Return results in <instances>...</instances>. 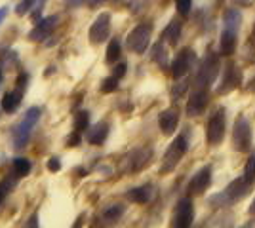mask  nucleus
<instances>
[{
	"instance_id": "37",
	"label": "nucleus",
	"mask_w": 255,
	"mask_h": 228,
	"mask_svg": "<svg viewBox=\"0 0 255 228\" xmlns=\"http://www.w3.org/2000/svg\"><path fill=\"white\" fill-rule=\"evenodd\" d=\"M67 2V6H71V8H78V6H82L86 0H65Z\"/></svg>"
},
{
	"instance_id": "21",
	"label": "nucleus",
	"mask_w": 255,
	"mask_h": 228,
	"mask_svg": "<svg viewBox=\"0 0 255 228\" xmlns=\"http://www.w3.org/2000/svg\"><path fill=\"white\" fill-rule=\"evenodd\" d=\"M128 198L135 204H147L150 198H152V186L145 185V186H137V188H131L128 192Z\"/></svg>"
},
{
	"instance_id": "11",
	"label": "nucleus",
	"mask_w": 255,
	"mask_h": 228,
	"mask_svg": "<svg viewBox=\"0 0 255 228\" xmlns=\"http://www.w3.org/2000/svg\"><path fill=\"white\" fill-rule=\"evenodd\" d=\"M152 160V149H137L133 151L128 158H124V171H141L143 167H147Z\"/></svg>"
},
{
	"instance_id": "34",
	"label": "nucleus",
	"mask_w": 255,
	"mask_h": 228,
	"mask_svg": "<svg viewBox=\"0 0 255 228\" xmlns=\"http://www.w3.org/2000/svg\"><path fill=\"white\" fill-rule=\"evenodd\" d=\"M126 63H118L117 67H115V71H113V76H117L118 80L120 78H124V75H126Z\"/></svg>"
},
{
	"instance_id": "19",
	"label": "nucleus",
	"mask_w": 255,
	"mask_h": 228,
	"mask_svg": "<svg viewBox=\"0 0 255 228\" xmlns=\"http://www.w3.org/2000/svg\"><path fill=\"white\" fill-rule=\"evenodd\" d=\"M21 97H23V89H13V91H6V95L2 99V109L6 110V112H15L17 107H19V103H21Z\"/></svg>"
},
{
	"instance_id": "6",
	"label": "nucleus",
	"mask_w": 255,
	"mask_h": 228,
	"mask_svg": "<svg viewBox=\"0 0 255 228\" xmlns=\"http://www.w3.org/2000/svg\"><path fill=\"white\" fill-rule=\"evenodd\" d=\"M150 36H152V25L150 23H141L128 34L126 46L133 54H145L150 44Z\"/></svg>"
},
{
	"instance_id": "14",
	"label": "nucleus",
	"mask_w": 255,
	"mask_h": 228,
	"mask_svg": "<svg viewBox=\"0 0 255 228\" xmlns=\"http://www.w3.org/2000/svg\"><path fill=\"white\" fill-rule=\"evenodd\" d=\"M208 103H210V91L206 87H196V91L187 101V114L189 116H200L208 107Z\"/></svg>"
},
{
	"instance_id": "4",
	"label": "nucleus",
	"mask_w": 255,
	"mask_h": 228,
	"mask_svg": "<svg viewBox=\"0 0 255 228\" xmlns=\"http://www.w3.org/2000/svg\"><path fill=\"white\" fill-rule=\"evenodd\" d=\"M38 120H40V109L31 107V109L27 110L25 118L21 120V124H17L15 130H13V147H15V149H23V147L29 143L32 128L36 126Z\"/></svg>"
},
{
	"instance_id": "23",
	"label": "nucleus",
	"mask_w": 255,
	"mask_h": 228,
	"mask_svg": "<svg viewBox=\"0 0 255 228\" xmlns=\"http://www.w3.org/2000/svg\"><path fill=\"white\" fill-rule=\"evenodd\" d=\"M122 213H124V206L113 204V206L105 207V211H103V221H107V223H115V221H118V219L122 217Z\"/></svg>"
},
{
	"instance_id": "3",
	"label": "nucleus",
	"mask_w": 255,
	"mask_h": 228,
	"mask_svg": "<svg viewBox=\"0 0 255 228\" xmlns=\"http://www.w3.org/2000/svg\"><path fill=\"white\" fill-rule=\"evenodd\" d=\"M219 57L215 52H208L206 57L202 59V63H200V69H198V73H196V87H206V89H210L213 82H215V78L219 75Z\"/></svg>"
},
{
	"instance_id": "31",
	"label": "nucleus",
	"mask_w": 255,
	"mask_h": 228,
	"mask_svg": "<svg viewBox=\"0 0 255 228\" xmlns=\"http://www.w3.org/2000/svg\"><path fill=\"white\" fill-rule=\"evenodd\" d=\"M187 87H189V82H187V80H183V82H179V84H175L173 89H171V99H173V101H177V99L187 91Z\"/></svg>"
},
{
	"instance_id": "41",
	"label": "nucleus",
	"mask_w": 255,
	"mask_h": 228,
	"mask_svg": "<svg viewBox=\"0 0 255 228\" xmlns=\"http://www.w3.org/2000/svg\"><path fill=\"white\" fill-rule=\"evenodd\" d=\"M250 213H252V215H255V200H254V204H252V207H250Z\"/></svg>"
},
{
	"instance_id": "2",
	"label": "nucleus",
	"mask_w": 255,
	"mask_h": 228,
	"mask_svg": "<svg viewBox=\"0 0 255 228\" xmlns=\"http://www.w3.org/2000/svg\"><path fill=\"white\" fill-rule=\"evenodd\" d=\"M189 151V141H187V137L185 135H177L173 143H171L170 147H168V151L164 154V160H162V167H160V173H171L179 162L183 160V156L187 154Z\"/></svg>"
},
{
	"instance_id": "30",
	"label": "nucleus",
	"mask_w": 255,
	"mask_h": 228,
	"mask_svg": "<svg viewBox=\"0 0 255 228\" xmlns=\"http://www.w3.org/2000/svg\"><path fill=\"white\" fill-rule=\"evenodd\" d=\"M175 6H177V11H179V15L187 17V15L191 13L192 0H175Z\"/></svg>"
},
{
	"instance_id": "5",
	"label": "nucleus",
	"mask_w": 255,
	"mask_h": 228,
	"mask_svg": "<svg viewBox=\"0 0 255 228\" xmlns=\"http://www.w3.org/2000/svg\"><path fill=\"white\" fill-rule=\"evenodd\" d=\"M233 147L238 152H250L252 149V126L244 114L234 120L233 128Z\"/></svg>"
},
{
	"instance_id": "22",
	"label": "nucleus",
	"mask_w": 255,
	"mask_h": 228,
	"mask_svg": "<svg viewBox=\"0 0 255 228\" xmlns=\"http://www.w3.org/2000/svg\"><path fill=\"white\" fill-rule=\"evenodd\" d=\"M152 61L158 63V67H162V69H168V50H166L162 40L158 44H154V48H152Z\"/></svg>"
},
{
	"instance_id": "9",
	"label": "nucleus",
	"mask_w": 255,
	"mask_h": 228,
	"mask_svg": "<svg viewBox=\"0 0 255 228\" xmlns=\"http://www.w3.org/2000/svg\"><path fill=\"white\" fill-rule=\"evenodd\" d=\"M240 84H242V71H240V67L236 65V63L229 61L223 69V76H221V84L217 87V93L219 95L229 93V91L236 89Z\"/></svg>"
},
{
	"instance_id": "10",
	"label": "nucleus",
	"mask_w": 255,
	"mask_h": 228,
	"mask_svg": "<svg viewBox=\"0 0 255 228\" xmlns=\"http://www.w3.org/2000/svg\"><path fill=\"white\" fill-rule=\"evenodd\" d=\"M212 185V167L210 165H204L202 169H198L196 173L192 175V179L189 181L187 186V192L189 196H198L204 194Z\"/></svg>"
},
{
	"instance_id": "25",
	"label": "nucleus",
	"mask_w": 255,
	"mask_h": 228,
	"mask_svg": "<svg viewBox=\"0 0 255 228\" xmlns=\"http://www.w3.org/2000/svg\"><path fill=\"white\" fill-rule=\"evenodd\" d=\"M118 57H120V42H118L117 38H113L111 42H109V46H107V63H115V61H118Z\"/></svg>"
},
{
	"instance_id": "15",
	"label": "nucleus",
	"mask_w": 255,
	"mask_h": 228,
	"mask_svg": "<svg viewBox=\"0 0 255 228\" xmlns=\"http://www.w3.org/2000/svg\"><path fill=\"white\" fill-rule=\"evenodd\" d=\"M179 124V109L177 107H170V109L162 110L158 116V126L164 135H173Z\"/></svg>"
},
{
	"instance_id": "27",
	"label": "nucleus",
	"mask_w": 255,
	"mask_h": 228,
	"mask_svg": "<svg viewBox=\"0 0 255 228\" xmlns=\"http://www.w3.org/2000/svg\"><path fill=\"white\" fill-rule=\"evenodd\" d=\"M88 126H90V112L88 110H80L75 118V130L82 133L84 130H88Z\"/></svg>"
},
{
	"instance_id": "40",
	"label": "nucleus",
	"mask_w": 255,
	"mask_h": 228,
	"mask_svg": "<svg viewBox=\"0 0 255 228\" xmlns=\"http://www.w3.org/2000/svg\"><path fill=\"white\" fill-rule=\"evenodd\" d=\"M250 44H254V48H255V25H254V29H252V34H250Z\"/></svg>"
},
{
	"instance_id": "7",
	"label": "nucleus",
	"mask_w": 255,
	"mask_h": 228,
	"mask_svg": "<svg viewBox=\"0 0 255 228\" xmlns=\"http://www.w3.org/2000/svg\"><path fill=\"white\" fill-rule=\"evenodd\" d=\"M225 137V109L213 110V114L210 116L208 124H206V139L210 145H219Z\"/></svg>"
},
{
	"instance_id": "20",
	"label": "nucleus",
	"mask_w": 255,
	"mask_h": 228,
	"mask_svg": "<svg viewBox=\"0 0 255 228\" xmlns=\"http://www.w3.org/2000/svg\"><path fill=\"white\" fill-rule=\"evenodd\" d=\"M107 135H109V124L107 122H99L88 133V143L90 145H101L107 139Z\"/></svg>"
},
{
	"instance_id": "26",
	"label": "nucleus",
	"mask_w": 255,
	"mask_h": 228,
	"mask_svg": "<svg viewBox=\"0 0 255 228\" xmlns=\"http://www.w3.org/2000/svg\"><path fill=\"white\" fill-rule=\"evenodd\" d=\"M244 179L248 183H255V151L250 154V158H248V162H246V167H244Z\"/></svg>"
},
{
	"instance_id": "13",
	"label": "nucleus",
	"mask_w": 255,
	"mask_h": 228,
	"mask_svg": "<svg viewBox=\"0 0 255 228\" xmlns=\"http://www.w3.org/2000/svg\"><path fill=\"white\" fill-rule=\"evenodd\" d=\"M194 57H196L194 50H191V48H185V50H181L179 54H177V57L171 63V75H173L175 80H179V78H183L189 73V69L194 63Z\"/></svg>"
},
{
	"instance_id": "18",
	"label": "nucleus",
	"mask_w": 255,
	"mask_h": 228,
	"mask_svg": "<svg viewBox=\"0 0 255 228\" xmlns=\"http://www.w3.org/2000/svg\"><path fill=\"white\" fill-rule=\"evenodd\" d=\"M181 31H183V23H181L179 19H171L170 25H168V27H166V31H164V34H162L164 42H168L170 46H177Z\"/></svg>"
},
{
	"instance_id": "33",
	"label": "nucleus",
	"mask_w": 255,
	"mask_h": 228,
	"mask_svg": "<svg viewBox=\"0 0 255 228\" xmlns=\"http://www.w3.org/2000/svg\"><path fill=\"white\" fill-rule=\"evenodd\" d=\"M46 167H48L50 171H53V173H57V171L61 169V162H59V158H50L48 163H46Z\"/></svg>"
},
{
	"instance_id": "29",
	"label": "nucleus",
	"mask_w": 255,
	"mask_h": 228,
	"mask_svg": "<svg viewBox=\"0 0 255 228\" xmlns=\"http://www.w3.org/2000/svg\"><path fill=\"white\" fill-rule=\"evenodd\" d=\"M34 4H36V0H23V2H19V4H17L15 13H17V15H27V13L34 8Z\"/></svg>"
},
{
	"instance_id": "35",
	"label": "nucleus",
	"mask_w": 255,
	"mask_h": 228,
	"mask_svg": "<svg viewBox=\"0 0 255 228\" xmlns=\"http://www.w3.org/2000/svg\"><path fill=\"white\" fill-rule=\"evenodd\" d=\"M78 143H80V131L75 130L73 133H71V135H69V139H67V145H69V147H76Z\"/></svg>"
},
{
	"instance_id": "43",
	"label": "nucleus",
	"mask_w": 255,
	"mask_h": 228,
	"mask_svg": "<svg viewBox=\"0 0 255 228\" xmlns=\"http://www.w3.org/2000/svg\"><path fill=\"white\" fill-rule=\"evenodd\" d=\"M238 2H246V0H238Z\"/></svg>"
},
{
	"instance_id": "42",
	"label": "nucleus",
	"mask_w": 255,
	"mask_h": 228,
	"mask_svg": "<svg viewBox=\"0 0 255 228\" xmlns=\"http://www.w3.org/2000/svg\"><path fill=\"white\" fill-rule=\"evenodd\" d=\"M0 84H2V69H0Z\"/></svg>"
},
{
	"instance_id": "16",
	"label": "nucleus",
	"mask_w": 255,
	"mask_h": 228,
	"mask_svg": "<svg viewBox=\"0 0 255 228\" xmlns=\"http://www.w3.org/2000/svg\"><path fill=\"white\" fill-rule=\"evenodd\" d=\"M55 25H57V15H52V17L40 19V21L36 23V27L29 33V38L34 40V42H40V40H44V38H48V36H50V33L55 29Z\"/></svg>"
},
{
	"instance_id": "28",
	"label": "nucleus",
	"mask_w": 255,
	"mask_h": 228,
	"mask_svg": "<svg viewBox=\"0 0 255 228\" xmlns=\"http://www.w3.org/2000/svg\"><path fill=\"white\" fill-rule=\"evenodd\" d=\"M118 89V78L117 76H109L101 82V93H113Z\"/></svg>"
},
{
	"instance_id": "17",
	"label": "nucleus",
	"mask_w": 255,
	"mask_h": 228,
	"mask_svg": "<svg viewBox=\"0 0 255 228\" xmlns=\"http://www.w3.org/2000/svg\"><path fill=\"white\" fill-rule=\"evenodd\" d=\"M252 183H248L244 177H240V179H234L231 185L227 186V196L233 200V202H236V200H242L244 196L250 194V190H252Z\"/></svg>"
},
{
	"instance_id": "36",
	"label": "nucleus",
	"mask_w": 255,
	"mask_h": 228,
	"mask_svg": "<svg viewBox=\"0 0 255 228\" xmlns=\"http://www.w3.org/2000/svg\"><path fill=\"white\" fill-rule=\"evenodd\" d=\"M27 82H29V75H27V73H21L19 78H17V87H19V89H25V87H27Z\"/></svg>"
},
{
	"instance_id": "8",
	"label": "nucleus",
	"mask_w": 255,
	"mask_h": 228,
	"mask_svg": "<svg viewBox=\"0 0 255 228\" xmlns=\"http://www.w3.org/2000/svg\"><path fill=\"white\" fill-rule=\"evenodd\" d=\"M194 221V204L191 198H183L177 202V206L173 209V217L171 225L175 228H189Z\"/></svg>"
},
{
	"instance_id": "39",
	"label": "nucleus",
	"mask_w": 255,
	"mask_h": 228,
	"mask_svg": "<svg viewBox=\"0 0 255 228\" xmlns=\"http://www.w3.org/2000/svg\"><path fill=\"white\" fill-rule=\"evenodd\" d=\"M6 15H8V8H6V6H2V8H0V23L6 19Z\"/></svg>"
},
{
	"instance_id": "38",
	"label": "nucleus",
	"mask_w": 255,
	"mask_h": 228,
	"mask_svg": "<svg viewBox=\"0 0 255 228\" xmlns=\"http://www.w3.org/2000/svg\"><path fill=\"white\" fill-rule=\"evenodd\" d=\"M27 227H38V215H32V217L27 221Z\"/></svg>"
},
{
	"instance_id": "32",
	"label": "nucleus",
	"mask_w": 255,
	"mask_h": 228,
	"mask_svg": "<svg viewBox=\"0 0 255 228\" xmlns=\"http://www.w3.org/2000/svg\"><path fill=\"white\" fill-rule=\"evenodd\" d=\"M44 2H46V0H36V4H34V8H32V19H34V23L40 21V15H42V10H44Z\"/></svg>"
},
{
	"instance_id": "12",
	"label": "nucleus",
	"mask_w": 255,
	"mask_h": 228,
	"mask_svg": "<svg viewBox=\"0 0 255 228\" xmlns=\"http://www.w3.org/2000/svg\"><path fill=\"white\" fill-rule=\"evenodd\" d=\"M111 33V15L109 13H99L97 19L90 27V42L101 44L109 38Z\"/></svg>"
},
{
	"instance_id": "44",
	"label": "nucleus",
	"mask_w": 255,
	"mask_h": 228,
	"mask_svg": "<svg viewBox=\"0 0 255 228\" xmlns=\"http://www.w3.org/2000/svg\"><path fill=\"white\" fill-rule=\"evenodd\" d=\"M96 2H101V0H96Z\"/></svg>"
},
{
	"instance_id": "24",
	"label": "nucleus",
	"mask_w": 255,
	"mask_h": 228,
	"mask_svg": "<svg viewBox=\"0 0 255 228\" xmlns=\"http://www.w3.org/2000/svg\"><path fill=\"white\" fill-rule=\"evenodd\" d=\"M13 173L17 177H27L31 173V162L27 158H15L13 160Z\"/></svg>"
},
{
	"instance_id": "1",
	"label": "nucleus",
	"mask_w": 255,
	"mask_h": 228,
	"mask_svg": "<svg viewBox=\"0 0 255 228\" xmlns=\"http://www.w3.org/2000/svg\"><path fill=\"white\" fill-rule=\"evenodd\" d=\"M240 23H242V13L238 10H229L225 13L223 33L219 40V54L221 55H233L236 50V38L240 31Z\"/></svg>"
}]
</instances>
